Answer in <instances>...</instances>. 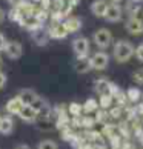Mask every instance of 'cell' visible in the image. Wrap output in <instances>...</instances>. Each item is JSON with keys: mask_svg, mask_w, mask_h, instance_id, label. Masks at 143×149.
Wrapping results in <instances>:
<instances>
[{"mask_svg": "<svg viewBox=\"0 0 143 149\" xmlns=\"http://www.w3.org/2000/svg\"><path fill=\"white\" fill-rule=\"evenodd\" d=\"M63 25H65V28H66L68 34H71V32L80 31V28H82V20H80L79 17H68L66 20L63 22Z\"/></svg>", "mask_w": 143, "mask_h": 149, "instance_id": "cell-16", "label": "cell"}, {"mask_svg": "<svg viewBox=\"0 0 143 149\" xmlns=\"http://www.w3.org/2000/svg\"><path fill=\"white\" fill-rule=\"evenodd\" d=\"M74 68L79 74H86L91 71V63H89V57H77Z\"/></svg>", "mask_w": 143, "mask_h": 149, "instance_id": "cell-14", "label": "cell"}, {"mask_svg": "<svg viewBox=\"0 0 143 149\" xmlns=\"http://www.w3.org/2000/svg\"><path fill=\"white\" fill-rule=\"evenodd\" d=\"M2 66H3V60H2V57H0V71H2Z\"/></svg>", "mask_w": 143, "mask_h": 149, "instance_id": "cell-35", "label": "cell"}, {"mask_svg": "<svg viewBox=\"0 0 143 149\" xmlns=\"http://www.w3.org/2000/svg\"><path fill=\"white\" fill-rule=\"evenodd\" d=\"M125 28L129 34L140 36L143 34V20L140 17H128V20L125 23Z\"/></svg>", "mask_w": 143, "mask_h": 149, "instance_id": "cell-8", "label": "cell"}, {"mask_svg": "<svg viewBox=\"0 0 143 149\" xmlns=\"http://www.w3.org/2000/svg\"><path fill=\"white\" fill-rule=\"evenodd\" d=\"M0 115H2V114H0Z\"/></svg>", "mask_w": 143, "mask_h": 149, "instance_id": "cell-39", "label": "cell"}, {"mask_svg": "<svg viewBox=\"0 0 143 149\" xmlns=\"http://www.w3.org/2000/svg\"><path fill=\"white\" fill-rule=\"evenodd\" d=\"M112 102H114V98H112L111 94H106V95H100V100H98V108L108 109V108H111V106H112Z\"/></svg>", "mask_w": 143, "mask_h": 149, "instance_id": "cell-19", "label": "cell"}, {"mask_svg": "<svg viewBox=\"0 0 143 149\" xmlns=\"http://www.w3.org/2000/svg\"><path fill=\"white\" fill-rule=\"evenodd\" d=\"M97 149H106V148H105V146H103V145H100V146H98Z\"/></svg>", "mask_w": 143, "mask_h": 149, "instance_id": "cell-37", "label": "cell"}, {"mask_svg": "<svg viewBox=\"0 0 143 149\" xmlns=\"http://www.w3.org/2000/svg\"><path fill=\"white\" fill-rule=\"evenodd\" d=\"M142 98H143V92H142Z\"/></svg>", "mask_w": 143, "mask_h": 149, "instance_id": "cell-38", "label": "cell"}, {"mask_svg": "<svg viewBox=\"0 0 143 149\" xmlns=\"http://www.w3.org/2000/svg\"><path fill=\"white\" fill-rule=\"evenodd\" d=\"M14 149H31V148H29L28 145H17Z\"/></svg>", "mask_w": 143, "mask_h": 149, "instance_id": "cell-32", "label": "cell"}, {"mask_svg": "<svg viewBox=\"0 0 143 149\" xmlns=\"http://www.w3.org/2000/svg\"><path fill=\"white\" fill-rule=\"evenodd\" d=\"M112 56L119 63L129 62L134 56V45L129 40H117L112 48Z\"/></svg>", "mask_w": 143, "mask_h": 149, "instance_id": "cell-2", "label": "cell"}, {"mask_svg": "<svg viewBox=\"0 0 143 149\" xmlns=\"http://www.w3.org/2000/svg\"><path fill=\"white\" fill-rule=\"evenodd\" d=\"M8 3H9V5H13V6H17V5L22 3V0H8Z\"/></svg>", "mask_w": 143, "mask_h": 149, "instance_id": "cell-31", "label": "cell"}, {"mask_svg": "<svg viewBox=\"0 0 143 149\" xmlns=\"http://www.w3.org/2000/svg\"><path fill=\"white\" fill-rule=\"evenodd\" d=\"M82 108H83V111L86 114H91V112H96L98 109V103H97V100H94V98H88V100L85 102V104H82Z\"/></svg>", "mask_w": 143, "mask_h": 149, "instance_id": "cell-18", "label": "cell"}, {"mask_svg": "<svg viewBox=\"0 0 143 149\" xmlns=\"http://www.w3.org/2000/svg\"><path fill=\"white\" fill-rule=\"evenodd\" d=\"M133 2H135V3H142L143 0H133Z\"/></svg>", "mask_w": 143, "mask_h": 149, "instance_id": "cell-36", "label": "cell"}, {"mask_svg": "<svg viewBox=\"0 0 143 149\" xmlns=\"http://www.w3.org/2000/svg\"><path fill=\"white\" fill-rule=\"evenodd\" d=\"M111 88L112 83L106 79H98L94 83V91L98 94V95H106V94H111Z\"/></svg>", "mask_w": 143, "mask_h": 149, "instance_id": "cell-11", "label": "cell"}, {"mask_svg": "<svg viewBox=\"0 0 143 149\" xmlns=\"http://www.w3.org/2000/svg\"><path fill=\"white\" fill-rule=\"evenodd\" d=\"M106 8H108L106 0H94V2L91 3V13L94 14L96 17H100V19L105 17Z\"/></svg>", "mask_w": 143, "mask_h": 149, "instance_id": "cell-12", "label": "cell"}, {"mask_svg": "<svg viewBox=\"0 0 143 149\" xmlns=\"http://www.w3.org/2000/svg\"><path fill=\"white\" fill-rule=\"evenodd\" d=\"M122 111H123V108H122V106L109 108V117H112V118H119L120 115H122Z\"/></svg>", "mask_w": 143, "mask_h": 149, "instance_id": "cell-25", "label": "cell"}, {"mask_svg": "<svg viewBox=\"0 0 143 149\" xmlns=\"http://www.w3.org/2000/svg\"><path fill=\"white\" fill-rule=\"evenodd\" d=\"M5 54L6 57L11 58V60H19L23 54V46H22L20 42H15V40H11V42H6V46H5Z\"/></svg>", "mask_w": 143, "mask_h": 149, "instance_id": "cell-7", "label": "cell"}, {"mask_svg": "<svg viewBox=\"0 0 143 149\" xmlns=\"http://www.w3.org/2000/svg\"><path fill=\"white\" fill-rule=\"evenodd\" d=\"M6 42H8L6 37H5L2 32H0V52H2L3 49H5V46H6Z\"/></svg>", "mask_w": 143, "mask_h": 149, "instance_id": "cell-28", "label": "cell"}, {"mask_svg": "<svg viewBox=\"0 0 143 149\" xmlns=\"http://www.w3.org/2000/svg\"><path fill=\"white\" fill-rule=\"evenodd\" d=\"M68 111L71 115H74V117H80L82 112H83V108H82V104L80 103H71L69 104V108H68Z\"/></svg>", "mask_w": 143, "mask_h": 149, "instance_id": "cell-20", "label": "cell"}, {"mask_svg": "<svg viewBox=\"0 0 143 149\" xmlns=\"http://www.w3.org/2000/svg\"><path fill=\"white\" fill-rule=\"evenodd\" d=\"M134 56H135V58L139 60V62L143 63V42L139 43L137 48H134Z\"/></svg>", "mask_w": 143, "mask_h": 149, "instance_id": "cell-24", "label": "cell"}, {"mask_svg": "<svg viewBox=\"0 0 143 149\" xmlns=\"http://www.w3.org/2000/svg\"><path fill=\"white\" fill-rule=\"evenodd\" d=\"M103 134H105L108 139L117 135V126H115V125H105V128H103Z\"/></svg>", "mask_w": 143, "mask_h": 149, "instance_id": "cell-22", "label": "cell"}, {"mask_svg": "<svg viewBox=\"0 0 143 149\" xmlns=\"http://www.w3.org/2000/svg\"><path fill=\"white\" fill-rule=\"evenodd\" d=\"M26 22H28V23H26V26H28L29 29H36V28H38V26H40V22H38L37 19H34V17H29Z\"/></svg>", "mask_w": 143, "mask_h": 149, "instance_id": "cell-26", "label": "cell"}, {"mask_svg": "<svg viewBox=\"0 0 143 149\" xmlns=\"http://www.w3.org/2000/svg\"><path fill=\"white\" fill-rule=\"evenodd\" d=\"M37 149H59V145L54 140H42L40 143H38Z\"/></svg>", "mask_w": 143, "mask_h": 149, "instance_id": "cell-21", "label": "cell"}, {"mask_svg": "<svg viewBox=\"0 0 143 149\" xmlns=\"http://www.w3.org/2000/svg\"><path fill=\"white\" fill-rule=\"evenodd\" d=\"M17 115L23 121H26V123H34V121H37V118L40 117L37 109H34L32 106H28V104H23L22 109H20V112Z\"/></svg>", "mask_w": 143, "mask_h": 149, "instance_id": "cell-9", "label": "cell"}, {"mask_svg": "<svg viewBox=\"0 0 143 149\" xmlns=\"http://www.w3.org/2000/svg\"><path fill=\"white\" fill-rule=\"evenodd\" d=\"M135 112H137V115H142V117H143V102L137 104V108H135Z\"/></svg>", "mask_w": 143, "mask_h": 149, "instance_id": "cell-29", "label": "cell"}, {"mask_svg": "<svg viewBox=\"0 0 143 149\" xmlns=\"http://www.w3.org/2000/svg\"><path fill=\"white\" fill-rule=\"evenodd\" d=\"M133 80L135 81L137 85H143V68H139L133 72Z\"/></svg>", "mask_w": 143, "mask_h": 149, "instance_id": "cell-23", "label": "cell"}, {"mask_svg": "<svg viewBox=\"0 0 143 149\" xmlns=\"http://www.w3.org/2000/svg\"><path fill=\"white\" fill-rule=\"evenodd\" d=\"M125 94H126V98H128V102H131V103H137V102H139L140 98H142V91H140L137 86H131Z\"/></svg>", "mask_w": 143, "mask_h": 149, "instance_id": "cell-17", "label": "cell"}, {"mask_svg": "<svg viewBox=\"0 0 143 149\" xmlns=\"http://www.w3.org/2000/svg\"><path fill=\"white\" fill-rule=\"evenodd\" d=\"M92 40H94L97 48H100L102 51H105V49L109 48L111 43H112V32L109 29H106V28H100V29H97L94 32Z\"/></svg>", "mask_w": 143, "mask_h": 149, "instance_id": "cell-3", "label": "cell"}, {"mask_svg": "<svg viewBox=\"0 0 143 149\" xmlns=\"http://www.w3.org/2000/svg\"><path fill=\"white\" fill-rule=\"evenodd\" d=\"M17 97L20 98V102L23 104H28V106H32L34 109H37L38 115H40V112L46 108L45 106V100H43L34 89H31V88H23V89L19 92Z\"/></svg>", "mask_w": 143, "mask_h": 149, "instance_id": "cell-1", "label": "cell"}, {"mask_svg": "<svg viewBox=\"0 0 143 149\" xmlns=\"http://www.w3.org/2000/svg\"><path fill=\"white\" fill-rule=\"evenodd\" d=\"M123 15V8L120 6V3H108V8H106V13H105V19L109 23H117L120 22Z\"/></svg>", "mask_w": 143, "mask_h": 149, "instance_id": "cell-6", "label": "cell"}, {"mask_svg": "<svg viewBox=\"0 0 143 149\" xmlns=\"http://www.w3.org/2000/svg\"><path fill=\"white\" fill-rule=\"evenodd\" d=\"M89 63H91V69L103 71V69H106L108 65H109V56L105 51H97L89 57Z\"/></svg>", "mask_w": 143, "mask_h": 149, "instance_id": "cell-4", "label": "cell"}, {"mask_svg": "<svg viewBox=\"0 0 143 149\" xmlns=\"http://www.w3.org/2000/svg\"><path fill=\"white\" fill-rule=\"evenodd\" d=\"M89 49H91V45L86 37H75L73 40V51L75 54V57H88Z\"/></svg>", "mask_w": 143, "mask_h": 149, "instance_id": "cell-5", "label": "cell"}, {"mask_svg": "<svg viewBox=\"0 0 143 149\" xmlns=\"http://www.w3.org/2000/svg\"><path fill=\"white\" fill-rule=\"evenodd\" d=\"M79 149H96V148L89 143H82V145H79Z\"/></svg>", "mask_w": 143, "mask_h": 149, "instance_id": "cell-30", "label": "cell"}, {"mask_svg": "<svg viewBox=\"0 0 143 149\" xmlns=\"http://www.w3.org/2000/svg\"><path fill=\"white\" fill-rule=\"evenodd\" d=\"M14 131V118L13 115H0V134L2 135H9Z\"/></svg>", "mask_w": 143, "mask_h": 149, "instance_id": "cell-10", "label": "cell"}, {"mask_svg": "<svg viewBox=\"0 0 143 149\" xmlns=\"http://www.w3.org/2000/svg\"><path fill=\"white\" fill-rule=\"evenodd\" d=\"M111 3H120V2H123V0H109Z\"/></svg>", "mask_w": 143, "mask_h": 149, "instance_id": "cell-34", "label": "cell"}, {"mask_svg": "<svg viewBox=\"0 0 143 149\" xmlns=\"http://www.w3.org/2000/svg\"><path fill=\"white\" fill-rule=\"evenodd\" d=\"M6 74L3 72V71H0V89H3L5 86H6Z\"/></svg>", "mask_w": 143, "mask_h": 149, "instance_id": "cell-27", "label": "cell"}, {"mask_svg": "<svg viewBox=\"0 0 143 149\" xmlns=\"http://www.w3.org/2000/svg\"><path fill=\"white\" fill-rule=\"evenodd\" d=\"M22 106H23V103L20 102V98H19V97H13L11 100H8L5 109H6V112H8L9 115H17V114L20 112Z\"/></svg>", "mask_w": 143, "mask_h": 149, "instance_id": "cell-15", "label": "cell"}, {"mask_svg": "<svg viewBox=\"0 0 143 149\" xmlns=\"http://www.w3.org/2000/svg\"><path fill=\"white\" fill-rule=\"evenodd\" d=\"M5 20V11L0 8V23H2V22Z\"/></svg>", "mask_w": 143, "mask_h": 149, "instance_id": "cell-33", "label": "cell"}, {"mask_svg": "<svg viewBox=\"0 0 143 149\" xmlns=\"http://www.w3.org/2000/svg\"><path fill=\"white\" fill-rule=\"evenodd\" d=\"M49 36H51L52 38H56V40H62V38L66 37L68 31H66V28H65L63 22H59V23L52 25L51 29H49Z\"/></svg>", "mask_w": 143, "mask_h": 149, "instance_id": "cell-13", "label": "cell"}]
</instances>
